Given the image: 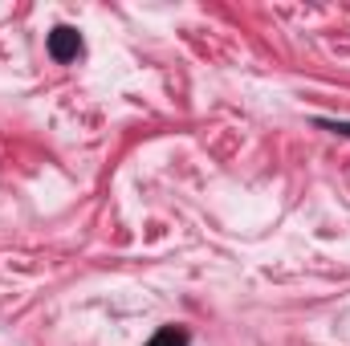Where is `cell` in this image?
Instances as JSON below:
<instances>
[{
    "instance_id": "cell-2",
    "label": "cell",
    "mask_w": 350,
    "mask_h": 346,
    "mask_svg": "<svg viewBox=\"0 0 350 346\" xmlns=\"http://www.w3.org/2000/svg\"><path fill=\"white\" fill-rule=\"evenodd\" d=\"M147 346H187V334H183L179 326H163V330H159Z\"/></svg>"
},
{
    "instance_id": "cell-1",
    "label": "cell",
    "mask_w": 350,
    "mask_h": 346,
    "mask_svg": "<svg viewBox=\"0 0 350 346\" xmlns=\"http://www.w3.org/2000/svg\"><path fill=\"white\" fill-rule=\"evenodd\" d=\"M78 53H82V37H78V29L57 25V29L49 33V57H53V62H74Z\"/></svg>"
},
{
    "instance_id": "cell-3",
    "label": "cell",
    "mask_w": 350,
    "mask_h": 346,
    "mask_svg": "<svg viewBox=\"0 0 350 346\" xmlns=\"http://www.w3.org/2000/svg\"><path fill=\"white\" fill-rule=\"evenodd\" d=\"M326 127H330L334 135H350V122H326Z\"/></svg>"
}]
</instances>
